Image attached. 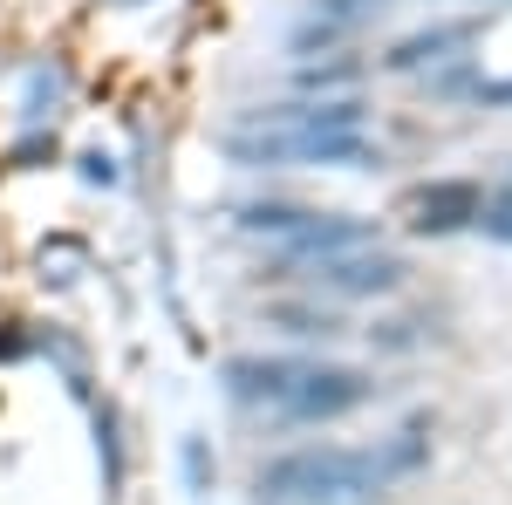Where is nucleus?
<instances>
[{
    "label": "nucleus",
    "instance_id": "7",
    "mask_svg": "<svg viewBox=\"0 0 512 505\" xmlns=\"http://www.w3.org/2000/svg\"><path fill=\"white\" fill-rule=\"evenodd\" d=\"M451 41H465V28H437V35H417V41H396L390 69H417V62H431L437 48H451Z\"/></svg>",
    "mask_w": 512,
    "mask_h": 505
},
{
    "label": "nucleus",
    "instance_id": "3",
    "mask_svg": "<svg viewBox=\"0 0 512 505\" xmlns=\"http://www.w3.org/2000/svg\"><path fill=\"white\" fill-rule=\"evenodd\" d=\"M410 465V451H349V444H315V451H287L260 471V499H287V492H349V499H376L390 485V471Z\"/></svg>",
    "mask_w": 512,
    "mask_h": 505
},
{
    "label": "nucleus",
    "instance_id": "5",
    "mask_svg": "<svg viewBox=\"0 0 512 505\" xmlns=\"http://www.w3.org/2000/svg\"><path fill=\"white\" fill-rule=\"evenodd\" d=\"M315 280V294H396L403 287V260L383 253L376 239L369 246H349V253H328L315 267H301Z\"/></svg>",
    "mask_w": 512,
    "mask_h": 505
},
{
    "label": "nucleus",
    "instance_id": "1",
    "mask_svg": "<svg viewBox=\"0 0 512 505\" xmlns=\"http://www.w3.org/2000/svg\"><path fill=\"white\" fill-rule=\"evenodd\" d=\"M219 151L233 164H321V171H362L376 164V137L355 103H294V110H253L219 130Z\"/></svg>",
    "mask_w": 512,
    "mask_h": 505
},
{
    "label": "nucleus",
    "instance_id": "4",
    "mask_svg": "<svg viewBox=\"0 0 512 505\" xmlns=\"http://www.w3.org/2000/svg\"><path fill=\"white\" fill-rule=\"evenodd\" d=\"M239 233L274 239L294 267H315L328 253L369 246L376 226H369V219H349V212H315V205H239Z\"/></svg>",
    "mask_w": 512,
    "mask_h": 505
},
{
    "label": "nucleus",
    "instance_id": "2",
    "mask_svg": "<svg viewBox=\"0 0 512 505\" xmlns=\"http://www.w3.org/2000/svg\"><path fill=\"white\" fill-rule=\"evenodd\" d=\"M369 376L342 362H301V355H239L226 362V396L267 424H328L369 403Z\"/></svg>",
    "mask_w": 512,
    "mask_h": 505
},
{
    "label": "nucleus",
    "instance_id": "8",
    "mask_svg": "<svg viewBox=\"0 0 512 505\" xmlns=\"http://www.w3.org/2000/svg\"><path fill=\"white\" fill-rule=\"evenodd\" d=\"M485 239H499V246H512V192H492L478 198V219H472Z\"/></svg>",
    "mask_w": 512,
    "mask_h": 505
},
{
    "label": "nucleus",
    "instance_id": "6",
    "mask_svg": "<svg viewBox=\"0 0 512 505\" xmlns=\"http://www.w3.org/2000/svg\"><path fill=\"white\" fill-rule=\"evenodd\" d=\"M478 219V192L472 185H431V192H410V226L417 233H451V226H465Z\"/></svg>",
    "mask_w": 512,
    "mask_h": 505
}]
</instances>
